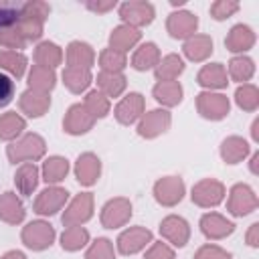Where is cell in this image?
Returning a JSON list of instances; mask_svg holds the SVG:
<instances>
[{
    "instance_id": "1",
    "label": "cell",
    "mask_w": 259,
    "mask_h": 259,
    "mask_svg": "<svg viewBox=\"0 0 259 259\" xmlns=\"http://www.w3.org/2000/svg\"><path fill=\"white\" fill-rule=\"evenodd\" d=\"M47 144L38 134H24L20 140L10 142L6 146V156L12 164H24V162H36L45 156Z\"/></svg>"
},
{
    "instance_id": "2",
    "label": "cell",
    "mask_w": 259,
    "mask_h": 259,
    "mask_svg": "<svg viewBox=\"0 0 259 259\" xmlns=\"http://www.w3.org/2000/svg\"><path fill=\"white\" fill-rule=\"evenodd\" d=\"M22 243L32 251H45L55 241V229L47 221H32L20 233Z\"/></svg>"
},
{
    "instance_id": "3",
    "label": "cell",
    "mask_w": 259,
    "mask_h": 259,
    "mask_svg": "<svg viewBox=\"0 0 259 259\" xmlns=\"http://www.w3.org/2000/svg\"><path fill=\"white\" fill-rule=\"evenodd\" d=\"M156 16V10L150 2H144V0H130V2H123L119 6V18L123 20V24L132 26V28H142V26H148Z\"/></svg>"
},
{
    "instance_id": "4",
    "label": "cell",
    "mask_w": 259,
    "mask_h": 259,
    "mask_svg": "<svg viewBox=\"0 0 259 259\" xmlns=\"http://www.w3.org/2000/svg\"><path fill=\"white\" fill-rule=\"evenodd\" d=\"M196 109L204 119L210 121H219L223 117H227L231 103L229 97L223 93H212V91H202L196 95Z\"/></svg>"
},
{
    "instance_id": "5",
    "label": "cell",
    "mask_w": 259,
    "mask_h": 259,
    "mask_svg": "<svg viewBox=\"0 0 259 259\" xmlns=\"http://www.w3.org/2000/svg\"><path fill=\"white\" fill-rule=\"evenodd\" d=\"M190 198L200 208H212V206H217V204L223 202V198H225V186H223V182H219L214 178H204V180H200V182H196L192 186Z\"/></svg>"
},
{
    "instance_id": "6",
    "label": "cell",
    "mask_w": 259,
    "mask_h": 259,
    "mask_svg": "<svg viewBox=\"0 0 259 259\" xmlns=\"http://www.w3.org/2000/svg\"><path fill=\"white\" fill-rule=\"evenodd\" d=\"M91 217H93V194L91 192H81L65 208L61 221H63L65 227H81Z\"/></svg>"
},
{
    "instance_id": "7",
    "label": "cell",
    "mask_w": 259,
    "mask_h": 259,
    "mask_svg": "<svg viewBox=\"0 0 259 259\" xmlns=\"http://www.w3.org/2000/svg\"><path fill=\"white\" fill-rule=\"evenodd\" d=\"M257 208V194L251 186L247 184H235L229 192L227 200V210L235 217H245L251 214Z\"/></svg>"
},
{
    "instance_id": "8",
    "label": "cell",
    "mask_w": 259,
    "mask_h": 259,
    "mask_svg": "<svg viewBox=\"0 0 259 259\" xmlns=\"http://www.w3.org/2000/svg\"><path fill=\"white\" fill-rule=\"evenodd\" d=\"M132 219V202L123 196L111 198L101 208V225L105 229H119Z\"/></svg>"
},
{
    "instance_id": "9",
    "label": "cell",
    "mask_w": 259,
    "mask_h": 259,
    "mask_svg": "<svg viewBox=\"0 0 259 259\" xmlns=\"http://www.w3.org/2000/svg\"><path fill=\"white\" fill-rule=\"evenodd\" d=\"M184 190L180 176H164L154 184V198L162 206H176L184 198Z\"/></svg>"
},
{
    "instance_id": "10",
    "label": "cell",
    "mask_w": 259,
    "mask_h": 259,
    "mask_svg": "<svg viewBox=\"0 0 259 259\" xmlns=\"http://www.w3.org/2000/svg\"><path fill=\"white\" fill-rule=\"evenodd\" d=\"M69 200V192L61 186H49L45 188L42 192H38V196L34 198V212L36 214H42V217H51L55 212H59L65 202Z\"/></svg>"
},
{
    "instance_id": "11",
    "label": "cell",
    "mask_w": 259,
    "mask_h": 259,
    "mask_svg": "<svg viewBox=\"0 0 259 259\" xmlns=\"http://www.w3.org/2000/svg\"><path fill=\"white\" fill-rule=\"evenodd\" d=\"M172 123V115L166 109H152L148 113H142V119L138 123V134L146 140L158 138L160 134H164Z\"/></svg>"
},
{
    "instance_id": "12",
    "label": "cell",
    "mask_w": 259,
    "mask_h": 259,
    "mask_svg": "<svg viewBox=\"0 0 259 259\" xmlns=\"http://www.w3.org/2000/svg\"><path fill=\"white\" fill-rule=\"evenodd\" d=\"M154 235L146 227H130L117 237V251L121 255H134L140 253L148 243H152Z\"/></svg>"
},
{
    "instance_id": "13",
    "label": "cell",
    "mask_w": 259,
    "mask_h": 259,
    "mask_svg": "<svg viewBox=\"0 0 259 259\" xmlns=\"http://www.w3.org/2000/svg\"><path fill=\"white\" fill-rule=\"evenodd\" d=\"M95 123V117L85 109L83 103H75L67 109L65 119H63V130L71 136H81L87 134Z\"/></svg>"
},
{
    "instance_id": "14",
    "label": "cell",
    "mask_w": 259,
    "mask_h": 259,
    "mask_svg": "<svg viewBox=\"0 0 259 259\" xmlns=\"http://www.w3.org/2000/svg\"><path fill=\"white\" fill-rule=\"evenodd\" d=\"M160 235L168 243H172L174 247H184L188 243V239H190V227H188V223L182 217L170 214V217L162 219V223H160Z\"/></svg>"
},
{
    "instance_id": "15",
    "label": "cell",
    "mask_w": 259,
    "mask_h": 259,
    "mask_svg": "<svg viewBox=\"0 0 259 259\" xmlns=\"http://www.w3.org/2000/svg\"><path fill=\"white\" fill-rule=\"evenodd\" d=\"M198 28V18L188 10L172 12L166 20V30L172 38H190Z\"/></svg>"
},
{
    "instance_id": "16",
    "label": "cell",
    "mask_w": 259,
    "mask_h": 259,
    "mask_svg": "<svg viewBox=\"0 0 259 259\" xmlns=\"http://www.w3.org/2000/svg\"><path fill=\"white\" fill-rule=\"evenodd\" d=\"M115 119L121 125H132L138 117H142L144 113V97L142 93H127L117 105H115Z\"/></svg>"
},
{
    "instance_id": "17",
    "label": "cell",
    "mask_w": 259,
    "mask_h": 259,
    "mask_svg": "<svg viewBox=\"0 0 259 259\" xmlns=\"http://www.w3.org/2000/svg\"><path fill=\"white\" fill-rule=\"evenodd\" d=\"M101 174V160L91 154V152H85L77 158L75 162V176H77V182L81 186H93L97 182Z\"/></svg>"
},
{
    "instance_id": "18",
    "label": "cell",
    "mask_w": 259,
    "mask_h": 259,
    "mask_svg": "<svg viewBox=\"0 0 259 259\" xmlns=\"http://www.w3.org/2000/svg\"><path fill=\"white\" fill-rule=\"evenodd\" d=\"M18 107L28 117H42L51 107V95L42 91L26 89L18 99Z\"/></svg>"
},
{
    "instance_id": "19",
    "label": "cell",
    "mask_w": 259,
    "mask_h": 259,
    "mask_svg": "<svg viewBox=\"0 0 259 259\" xmlns=\"http://www.w3.org/2000/svg\"><path fill=\"white\" fill-rule=\"evenodd\" d=\"M200 231L206 239H212V241H219V239H225L229 237L233 231H235V225L231 221H227L223 214L219 212H206L202 214L200 219Z\"/></svg>"
},
{
    "instance_id": "20",
    "label": "cell",
    "mask_w": 259,
    "mask_h": 259,
    "mask_svg": "<svg viewBox=\"0 0 259 259\" xmlns=\"http://www.w3.org/2000/svg\"><path fill=\"white\" fill-rule=\"evenodd\" d=\"M24 204L22 200L16 196V192L8 190L0 194V221L8 223V225H18L24 221Z\"/></svg>"
},
{
    "instance_id": "21",
    "label": "cell",
    "mask_w": 259,
    "mask_h": 259,
    "mask_svg": "<svg viewBox=\"0 0 259 259\" xmlns=\"http://www.w3.org/2000/svg\"><path fill=\"white\" fill-rule=\"evenodd\" d=\"M95 63V53L91 49V45L81 42V40H73L67 47V67H75V69H91Z\"/></svg>"
},
{
    "instance_id": "22",
    "label": "cell",
    "mask_w": 259,
    "mask_h": 259,
    "mask_svg": "<svg viewBox=\"0 0 259 259\" xmlns=\"http://www.w3.org/2000/svg\"><path fill=\"white\" fill-rule=\"evenodd\" d=\"M225 45L231 53H245L255 45V32L247 24H235L227 34Z\"/></svg>"
},
{
    "instance_id": "23",
    "label": "cell",
    "mask_w": 259,
    "mask_h": 259,
    "mask_svg": "<svg viewBox=\"0 0 259 259\" xmlns=\"http://www.w3.org/2000/svg\"><path fill=\"white\" fill-rule=\"evenodd\" d=\"M142 38V32L127 26V24H119L111 30L109 34V49L113 51H119V53H125L130 49H134Z\"/></svg>"
},
{
    "instance_id": "24",
    "label": "cell",
    "mask_w": 259,
    "mask_h": 259,
    "mask_svg": "<svg viewBox=\"0 0 259 259\" xmlns=\"http://www.w3.org/2000/svg\"><path fill=\"white\" fill-rule=\"evenodd\" d=\"M196 83L204 89H223L227 87V71L223 67V63H208L204 65L198 75H196Z\"/></svg>"
},
{
    "instance_id": "25",
    "label": "cell",
    "mask_w": 259,
    "mask_h": 259,
    "mask_svg": "<svg viewBox=\"0 0 259 259\" xmlns=\"http://www.w3.org/2000/svg\"><path fill=\"white\" fill-rule=\"evenodd\" d=\"M182 51H184L186 59H190L192 63L206 61L212 53V38L206 36V34H194V36L186 38Z\"/></svg>"
},
{
    "instance_id": "26",
    "label": "cell",
    "mask_w": 259,
    "mask_h": 259,
    "mask_svg": "<svg viewBox=\"0 0 259 259\" xmlns=\"http://www.w3.org/2000/svg\"><path fill=\"white\" fill-rule=\"evenodd\" d=\"M14 184L18 188V192L22 196H30L36 186H38V168L34 166V162H24L18 166L16 174H14Z\"/></svg>"
},
{
    "instance_id": "27",
    "label": "cell",
    "mask_w": 259,
    "mask_h": 259,
    "mask_svg": "<svg viewBox=\"0 0 259 259\" xmlns=\"http://www.w3.org/2000/svg\"><path fill=\"white\" fill-rule=\"evenodd\" d=\"M182 85L178 81H158L152 89V95L158 103L166 107H174L182 101Z\"/></svg>"
},
{
    "instance_id": "28",
    "label": "cell",
    "mask_w": 259,
    "mask_h": 259,
    "mask_svg": "<svg viewBox=\"0 0 259 259\" xmlns=\"http://www.w3.org/2000/svg\"><path fill=\"white\" fill-rule=\"evenodd\" d=\"M249 154V144L239 136H229L221 142V158L227 164H239Z\"/></svg>"
},
{
    "instance_id": "29",
    "label": "cell",
    "mask_w": 259,
    "mask_h": 259,
    "mask_svg": "<svg viewBox=\"0 0 259 259\" xmlns=\"http://www.w3.org/2000/svg\"><path fill=\"white\" fill-rule=\"evenodd\" d=\"M34 63L38 67H47V69H55L63 63V51L59 45L45 40L34 49Z\"/></svg>"
},
{
    "instance_id": "30",
    "label": "cell",
    "mask_w": 259,
    "mask_h": 259,
    "mask_svg": "<svg viewBox=\"0 0 259 259\" xmlns=\"http://www.w3.org/2000/svg\"><path fill=\"white\" fill-rule=\"evenodd\" d=\"M184 71V61L178 55H166L160 59V63L154 67V75L158 81H176L178 75Z\"/></svg>"
},
{
    "instance_id": "31",
    "label": "cell",
    "mask_w": 259,
    "mask_h": 259,
    "mask_svg": "<svg viewBox=\"0 0 259 259\" xmlns=\"http://www.w3.org/2000/svg\"><path fill=\"white\" fill-rule=\"evenodd\" d=\"M160 63V49L154 42H144L140 49H136L132 57V67L136 71H148L154 69Z\"/></svg>"
},
{
    "instance_id": "32",
    "label": "cell",
    "mask_w": 259,
    "mask_h": 259,
    "mask_svg": "<svg viewBox=\"0 0 259 259\" xmlns=\"http://www.w3.org/2000/svg\"><path fill=\"white\" fill-rule=\"evenodd\" d=\"M125 85H127V79L121 75V73H107V71H101L97 75V87L99 91L109 99V97H119L123 91H125Z\"/></svg>"
},
{
    "instance_id": "33",
    "label": "cell",
    "mask_w": 259,
    "mask_h": 259,
    "mask_svg": "<svg viewBox=\"0 0 259 259\" xmlns=\"http://www.w3.org/2000/svg\"><path fill=\"white\" fill-rule=\"evenodd\" d=\"M55 85H57V75H55L53 69L32 65V69H30V73H28V89L49 93Z\"/></svg>"
},
{
    "instance_id": "34",
    "label": "cell",
    "mask_w": 259,
    "mask_h": 259,
    "mask_svg": "<svg viewBox=\"0 0 259 259\" xmlns=\"http://www.w3.org/2000/svg\"><path fill=\"white\" fill-rule=\"evenodd\" d=\"M69 174V162L63 156H51L45 160L42 164V180L47 184H57L61 180H65V176Z\"/></svg>"
},
{
    "instance_id": "35",
    "label": "cell",
    "mask_w": 259,
    "mask_h": 259,
    "mask_svg": "<svg viewBox=\"0 0 259 259\" xmlns=\"http://www.w3.org/2000/svg\"><path fill=\"white\" fill-rule=\"evenodd\" d=\"M24 127H26V121L16 111H6L0 115V140L12 142L24 132Z\"/></svg>"
},
{
    "instance_id": "36",
    "label": "cell",
    "mask_w": 259,
    "mask_h": 259,
    "mask_svg": "<svg viewBox=\"0 0 259 259\" xmlns=\"http://www.w3.org/2000/svg\"><path fill=\"white\" fill-rule=\"evenodd\" d=\"M63 83L71 93H81L91 85V73L87 69H75L65 67L63 71Z\"/></svg>"
},
{
    "instance_id": "37",
    "label": "cell",
    "mask_w": 259,
    "mask_h": 259,
    "mask_svg": "<svg viewBox=\"0 0 259 259\" xmlns=\"http://www.w3.org/2000/svg\"><path fill=\"white\" fill-rule=\"evenodd\" d=\"M0 69L10 73L14 79H20L26 71V57L16 51H0Z\"/></svg>"
},
{
    "instance_id": "38",
    "label": "cell",
    "mask_w": 259,
    "mask_h": 259,
    "mask_svg": "<svg viewBox=\"0 0 259 259\" xmlns=\"http://www.w3.org/2000/svg\"><path fill=\"white\" fill-rule=\"evenodd\" d=\"M89 243V231L83 227H67L61 235V247L65 251H79Z\"/></svg>"
},
{
    "instance_id": "39",
    "label": "cell",
    "mask_w": 259,
    "mask_h": 259,
    "mask_svg": "<svg viewBox=\"0 0 259 259\" xmlns=\"http://www.w3.org/2000/svg\"><path fill=\"white\" fill-rule=\"evenodd\" d=\"M253 73H255V65H253V61L249 57L241 55V57H233L229 61V75H231L233 81L245 83V81H249L253 77Z\"/></svg>"
},
{
    "instance_id": "40",
    "label": "cell",
    "mask_w": 259,
    "mask_h": 259,
    "mask_svg": "<svg viewBox=\"0 0 259 259\" xmlns=\"http://www.w3.org/2000/svg\"><path fill=\"white\" fill-rule=\"evenodd\" d=\"M235 101L243 111H255L259 107V91L251 83H243L235 91Z\"/></svg>"
},
{
    "instance_id": "41",
    "label": "cell",
    "mask_w": 259,
    "mask_h": 259,
    "mask_svg": "<svg viewBox=\"0 0 259 259\" xmlns=\"http://www.w3.org/2000/svg\"><path fill=\"white\" fill-rule=\"evenodd\" d=\"M99 65H101V71L121 73L127 65V59H125V53H119V51H113V49H103L101 55H99Z\"/></svg>"
},
{
    "instance_id": "42",
    "label": "cell",
    "mask_w": 259,
    "mask_h": 259,
    "mask_svg": "<svg viewBox=\"0 0 259 259\" xmlns=\"http://www.w3.org/2000/svg\"><path fill=\"white\" fill-rule=\"evenodd\" d=\"M83 105H85V109L95 117V119H101V117H105L107 113H109V99L101 93V91H89L87 95H85V101H83Z\"/></svg>"
},
{
    "instance_id": "43",
    "label": "cell",
    "mask_w": 259,
    "mask_h": 259,
    "mask_svg": "<svg viewBox=\"0 0 259 259\" xmlns=\"http://www.w3.org/2000/svg\"><path fill=\"white\" fill-rule=\"evenodd\" d=\"M51 14V6L47 2H38V0H30L26 4L20 6V16H26V18H32L36 22H42L47 20V16Z\"/></svg>"
},
{
    "instance_id": "44",
    "label": "cell",
    "mask_w": 259,
    "mask_h": 259,
    "mask_svg": "<svg viewBox=\"0 0 259 259\" xmlns=\"http://www.w3.org/2000/svg\"><path fill=\"white\" fill-rule=\"evenodd\" d=\"M85 259H115L113 253V243L105 237H99L97 241H93V245L87 249Z\"/></svg>"
},
{
    "instance_id": "45",
    "label": "cell",
    "mask_w": 259,
    "mask_h": 259,
    "mask_svg": "<svg viewBox=\"0 0 259 259\" xmlns=\"http://www.w3.org/2000/svg\"><path fill=\"white\" fill-rule=\"evenodd\" d=\"M14 26H16L18 32L24 36L26 42H30V40H38V38L42 36V22H36V20H32V18L20 16L18 22H16Z\"/></svg>"
},
{
    "instance_id": "46",
    "label": "cell",
    "mask_w": 259,
    "mask_h": 259,
    "mask_svg": "<svg viewBox=\"0 0 259 259\" xmlns=\"http://www.w3.org/2000/svg\"><path fill=\"white\" fill-rule=\"evenodd\" d=\"M18 18H20V6L8 0H0V30L14 26Z\"/></svg>"
},
{
    "instance_id": "47",
    "label": "cell",
    "mask_w": 259,
    "mask_h": 259,
    "mask_svg": "<svg viewBox=\"0 0 259 259\" xmlns=\"http://www.w3.org/2000/svg\"><path fill=\"white\" fill-rule=\"evenodd\" d=\"M0 47H4L8 51H12V49H24L26 47V40L18 32L16 26H10V28H2L0 30Z\"/></svg>"
},
{
    "instance_id": "48",
    "label": "cell",
    "mask_w": 259,
    "mask_h": 259,
    "mask_svg": "<svg viewBox=\"0 0 259 259\" xmlns=\"http://www.w3.org/2000/svg\"><path fill=\"white\" fill-rule=\"evenodd\" d=\"M237 10H239V2H233V0H217L210 4V16L214 20H225L233 16Z\"/></svg>"
},
{
    "instance_id": "49",
    "label": "cell",
    "mask_w": 259,
    "mask_h": 259,
    "mask_svg": "<svg viewBox=\"0 0 259 259\" xmlns=\"http://www.w3.org/2000/svg\"><path fill=\"white\" fill-rule=\"evenodd\" d=\"M194 259H231V253L221 249L219 245H202L194 253Z\"/></svg>"
},
{
    "instance_id": "50",
    "label": "cell",
    "mask_w": 259,
    "mask_h": 259,
    "mask_svg": "<svg viewBox=\"0 0 259 259\" xmlns=\"http://www.w3.org/2000/svg\"><path fill=\"white\" fill-rule=\"evenodd\" d=\"M144 259H174V251H172V247H168L166 243L158 241V243H154V245L146 251Z\"/></svg>"
},
{
    "instance_id": "51",
    "label": "cell",
    "mask_w": 259,
    "mask_h": 259,
    "mask_svg": "<svg viewBox=\"0 0 259 259\" xmlns=\"http://www.w3.org/2000/svg\"><path fill=\"white\" fill-rule=\"evenodd\" d=\"M12 97H14V81L8 75L0 73V107H6L12 101Z\"/></svg>"
},
{
    "instance_id": "52",
    "label": "cell",
    "mask_w": 259,
    "mask_h": 259,
    "mask_svg": "<svg viewBox=\"0 0 259 259\" xmlns=\"http://www.w3.org/2000/svg\"><path fill=\"white\" fill-rule=\"evenodd\" d=\"M87 8L93 10V12H97V14H103V12L115 8V0H107V2H87Z\"/></svg>"
},
{
    "instance_id": "53",
    "label": "cell",
    "mask_w": 259,
    "mask_h": 259,
    "mask_svg": "<svg viewBox=\"0 0 259 259\" xmlns=\"http://www.w3.org/2000/svg\"><path fill=\"white\" fill-rule=\"evenodd\" d=\"M247 245L249 247H259V223H253L247 231Z\"/></svg>"
},
{
    "instance_id": "54",
    "label": "cell",
    "mask_w": 259,
    "mask_h": 259,
    "mask_svg": "<svg viewBox=\"0 0 259 259\" xmlns=\"http://www.w3.org/2000/svg\"><path fill=\"white\" fill-rule=\"evenodd\" d=\"M0 259H26V255H24L22 251H8V253H4Z\"/></svg>"
},
{
    "instance_id": "55",
    "label": "cell",
    "mask_w": 259,
    "mask_h": 259,
    "mask_svg": "<svg viewBox=\"0 0 259 259\" xmlns=\"http://www.w3.org/2000/svg\"><path fill=\"white\" fill-rule=\"evenodd\" d=\"M257 166H259V152H255V154L251 156V172H253V174H259V168H257Z\"/></svg>"
},
{
    "instance_id": "56",
    "label": "cell",
    "mask_w": 259,
    "mask_h": 259,
    "mask_svg": "<svg viewBox=\"0 0 259 259\" xmlns=\"http://www.w3.org/2000/svg\"><path fill=\"white\" fill-rule=\"evenodd\" d=\"M251 136H253L255 142H259V119L253 121V125H251Z\"/></svg>"
}]
</instances>
